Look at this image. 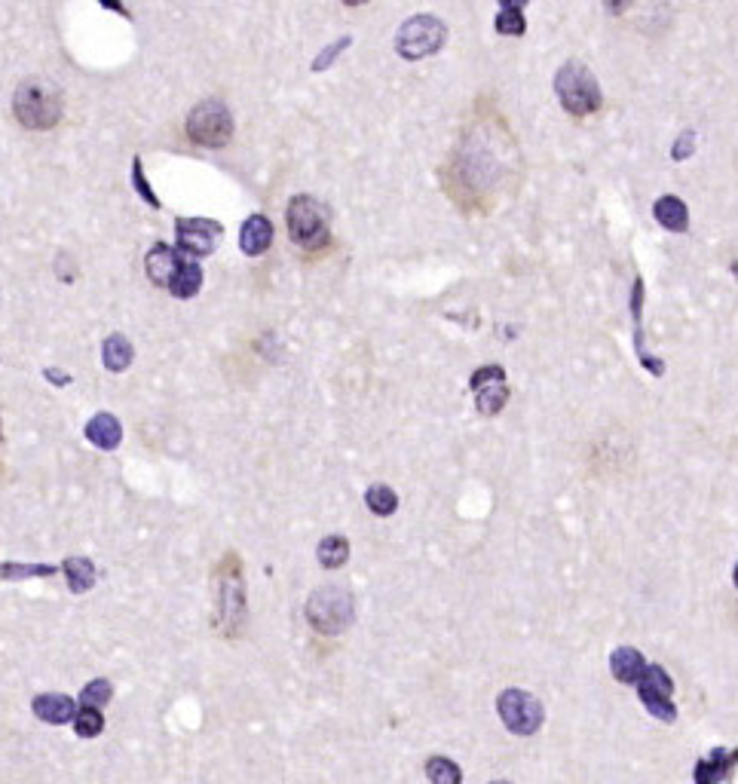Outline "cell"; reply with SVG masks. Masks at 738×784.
<instances>
[{
    "label": "cell",
    "mask_w": 738,
    "mask_h": 784,
    "mask_svg": "<svg viewBox=\"0 0 738 784\" xmlns=\"http://www.w3.org/2000/svg\"><path fill=\"white\" fill-rule=\"evenodd\" d=\"M215 628L233 641L245 628V582H242V561L236 552H227L215 573Z\"/></svg>",
    "instance_id": "cell-1"
},
{
    "label": "cell",
    "mask_w": 738,
    "mask_h": 784,
    "mask_svg": "<svg viewBox=\"0 0 738 784\" xmlns=\"http://www.w3.org/2000/svg\"><path fill=\"white\" fill-rule=\"evenodd\" d=\"M13 114H16L19 126H25V129H34V132L56 129L65 114L62 92L46 80H25L13 92Z\"/></svg>",
    "instance_id": "cell-2"
},
{
    "label": "cell",
    "mask_w": 738,
    "mask_h": 784,
    "mask_svg": "<svg viewBox=\"0 0 738 784\" xmlns=\"http://www.w3.org/2000/svg\"><path fill=\"white\" fill-rule=\"evenodd\" d=\"M307 622L313 625V631L325 634V637H334V634H343L353 619H356V601H353V592L343 585H322L316 592L307 598Z\"/></svg>",
    "instance_id": "cell-3"
},
{
    "label": "cell",
    "mask_w": 738,
    "mask_h": 784,
    "mask_svg": "<svg viewBox=\"0 0 738 784\" xmlns=\"http://www.w3.org/2000/svg\"><path fill=\"white\" fill-rule=\"evenodd\" d=\"M285 224H288V236L294 245L313 252V249H325L331 242V227H328V209L310 193H298L291 196V203L285 209Z\"/></svg>",
    "instance_id": "cell-4"
},
{
    "label": "cell",
    "mask_w": 738,
    "mask_h": 784,
    "mask_svg": "<svg viewBox=\"0 0 738 784\" xmlns=\"http://www.w3.org/2000/svg\"><path fill=\"white\" fill-rule=\"evenodd\" d=\"M555 92L561 98V108L570 117H592L601 111V86L595 74L588 71L582 62H564L561 71L555 74Z\"/></svg>",
    "instance_id": "cell-5"
},
{
    "label": "cell",
    "mask_w": 738,
    "mask_h": 784,
    "mask_svg": "<svg viewBox=\"0 0 738 784\" xmlns=\"http://www.w3.org/2000/svg\"><path fill=\"white\" fill-rule=\"evenodd\" d=\"M233 129H236L233 114L221 98H206V102H200L187 114V123H184L187 138L200 147H209V151L227 147L233 141Z\"/></svg>",
    "instance_id": "cell-6"
},
{
    "label": "cell",
    "mask_w": 738,
    "mask_h": 784,
    "mask_svg": "<svg viewBox=\"0 0 738 784\" xmlns=\"http://www.w3.org/2000/svg\"><path fill=\"white\" fill-rule=\"evenodd\" d=\"M448 40V28L435 16H411L399 34H396V49L399 56L408 62H420L426 56H435Z\"/></svg>",
    "instance_id": "cell-7"
},
{
    "label": "cell",
    "mask_w": 738,
    "mask_h": 784,
    "mask_svg": "<svg viewBox=\"0 0 738 784\" xmlns=\"http://www.w3.org/2000/svg\"><path fill=\"white\" fill-rule=\"evenodd\" d=\"M497 711H500V720L506 723V729L512 735H536L539 726L546 720V711H543V702H539L533 693L527 690H503L500 699H497Z\"/></svg>",
    "instance_id": "cell-8"
},
{
    "label": "cell",
    "mask_w": 738,
    "mask_h": 784,
    "mask_svg": "<svg viewBox=\"0 0 738 784\" xmlns=\"http://www.w3.org/2000/svg\"><path fill=\"white\" fill-rule=\"evenodd\" d=\"M634 686H637V699L644 702V708L656 720H662V723H674L677 720V705L671 702L674 680H671V674L662 665L647 662V671L641 674V680H637Z\"/></svg>",
    "instance_id": "cell-9"
},
{
    "label": "cell",
    "mask_w": 738,
    "mask_h": 784,
    "mask_svg": "<svg viewBox=\"0 0 738 784\" xmlns=\"http://www.w3.org/2000/svg\"><path fill=\"white\" fill-rule=\"evenodd\" d=\"M224 236V227L212 218H178L175 221V249L187 258H209Z\"/></svg>",
    "instance_id": "cell-10"
},
{
    "label": "cell",
    "mask_w": 738,
    "mask_h": 784,
    "mask_svg": "<svg viewBox=\"0 0 738 784\" xmlns=\"http://www.w3.org/2000/svg\"><path fill=\"white\" fill-rule=\"evenodd\" d=\"M469 386L475 392V408L481 417H497L509 405V383L506 371L500 365H484L469 377Z\"/></svg>",
    "instance_id": "cell-11"
},
{
    "label": "cell",
    "mask_w": 738,
    "mask_h": 784,
    "mask_svg": "<svg viewBox=\"0 0 738 784\" xmlns=\"http://www.w3.org/2000/svg\"><path fill=\"white\" fill-rule=\"evenodd\" d=\"M184 252H178L175 245H166V242H157L151 252L144 255V273H147V279H151L154 285H160V288H169L172 285V279L178 276V270H181V264H184Z\"/></svg>",
    "instance_id": "cell-12"
},
{
    "label": "cell",
    "mask_w": 738,
    "mask_h": 784,
    "mask_svg": "<svg viewBox=\"0 0 738 784\" xmlns=\"http://www.w3.org/2000/svg\"><path fill=\"white\" fill-rule=\"evenodd\" d=\"M738 766V748H714L711 754H705L696 769H693V778L699 784H717V781H729L732 772Z\"/></svg>",
    "instance_id": "cell-13"
},
{
    "label": "cell",
    "mask_w": 738,
    "mask_h": 784,
    "mask_svg": "<svg viewBox=\"0 0 738 784\" xmlns=\"http://www.w3.org/2000/svg\"><path fill=\"white\" fill-rule=\"evenodd\" d=\"M631 316H634V347H637V359H641V365L650 371V374H656V377H662L665 374V362L662 359H653L647 350H644V279L637 276L634 279V288H631Z\"/></svg>",
    "instance_id": "cell-14"
},
{
    "label": "cell",
    "mask_w": 738,
    "mask_h": 784,
    "mask_svg": "<svg viewBox=\"0 0 738 784\" xmlns=\"http://www.w3.org/2000/svg\"><path fill=\"white\" fill-rule=\"evenodd\" d=\"M273 245V224L267 215H249L239 230V249L242 255H249V258H261L267 249Z\"/></svg>",
    "instance_id": "cell-15"
},
{
    "label": "cell",
    "mask_w": 738,
    "mask_h": 784,
    "mask_svg": "<svg viewBox=\"0 0 738 784\" xmlns=\"http://www.w3.org/2000/svg\"><path fill=\"white\" fill-rule=\"evenodd\" d=\"M31 711L37 720L49 723V726H65L74 720L77 714V702L65 693H43L31 702Z\"/></svg>",
    "instance_id": "cell-16"
},
{
    "label": "cell",
    "mask_w": 738,
    "mask_h": 784,
    "mask_svg": "<svg viewBox=\"0 0 738 784\" xmlns=\"http://www.w3.org/2000/svg\"><path fill=\"white\" fill-rule=\"evenodd\" d=\"M86 441L98 451H117L120 441H123V426L114 414L108 411H98L89 423H86Z\"/></svg>",
    "instance_id": "cell-17"
},
{
    "label": "cell",
    "mask_w": 738,
    "mask_h": 784,
    "mask_svg": "<svg viewBox=\"0 0 738 784\" xmlns=\"http://www.w3.org/2000/svg\"><path fill=\"white\" fill-rule=\"evenodd\" d=\"M653 218L665 230H671V233H686V230H690V209H686V203L680 200V196H674V193L659 196L656 206H653Z\"/></svg>",
    "instance_id": "cell-18"
},
{
    "label": "cell",
    "mask_w": 738,
    "mask_h": 784,
    "mask_svg": "<svg viewBox=\"0 0 738 784\" xmlns=\"http://www.w3.org/2000/svg\"><path fill=\"white\" fill-rule=\"evenodd\" d=\"M647 671V659L641 656V650H634V647H619L613 650L610 656V674L625 683V686H634L637 680H641V674Z\"/></svg>",
    "instance_id": "cell-19"
},
{
    "label": "cell",
    "mask_w": 738,
    "mask_h": 784,
    "mask_svg": "<svg viewBox=\"0 0 738 784\" xmlns=\"http://www.w3.org/2000/svg\"><path fill=\"white\" fill-rule=\"evenodd\" d=\"M200 288H203V267L196 264V258H184V264H181L178 276L172 279L169 291L175 294L178 301H187V298H196Z\"/></svg>",
    "instance_id": "cell-20"
},
{
    "label": "cell",
    "mask_w": 738,
    "mask_h": 784,
    "mask_svg": "<svg viewBox=\"0 0 738 784\" xmlns=\"http://www.w3.org/2000/svg\"><path fill=\"white\" fill-rule=\"evenodd\" d=\"M102 359H105V368L114 371V374H123L132 359H135V350H132V343L126 334H111L105 340V347H102Z\"/></svg>",
    "instance_id": "cell-21"
},
{
    "label": "cell",
    "mask_w": 738,
    "mask_h": 784,
    "mask_svg": "<svg viewBox=\"0 0 738 784\" xmlns=\"http://www.w3.org/2000/svg\"><path fill=\"white\" fill-rule=\"evenodd\" d=\"M62 573H65V579H68V588H71L74 595H83V592H89V588H92V582H95V564H92L89 558H80V555L68 558V561L62 564Z\"/></svg>",
    "instance_id": "cell-22"
},
{
    "label": "cell",
    "mask_w": 738,
    "mask_h": 784,
    "mask_svg": "<svg viewBox=\"0 0 738 784\" xmlns=\"http://www.w3.org/2000/svg\"><path fill=\"white\" fill-rule=\"evenodd\" d=\"M316 558L325 570H337L350 561V543H347V536H340V533H331L325 536L319 549H316Z\"/></svg>",
    "instance_id": "cell-23"
},
{
    "label": "cell",
    "mask_w": 738,
    "mask_h": 784,
    "mask_svg": "<svg viewBox=\"0 0 738 784\" xmlns=\"http://www.w3.org/2000/svg\"><path fill=\"white\" fill-rule=\"evenodd\" d=\"M365 506L377 515V518H389L392 512L399 509V494L389 484H371L365 490Z\"/></svg>",
    "instance_id": "cell-24"
},
{
    "label": "cell",
    "mask_w": 738,
    "mask_h": 784,
    "mask_svg": "<svg viewBox=\"0 0 738 784\" xmlns=\"http://www.w3.org/2000/svg\"><path fill=\"white\" fill-rule=\"evenodd\" d=\"M31 576H56L53 564H16V561H4L0 564V579L4 582H19V579H31Z\"/></svg>",
    "instance_id": "cell-25"
},
{
    "label": "cell",
    "mask_w": 738,
    "mask_h": 784,
    "mask_svg": "<svg viewBox=\"0 0 738 784\" xmlns=\"http://www.w3.org/2000/svg\"><path fill=\"white\" fill-rule=\"evenodd\" d=\"M74 732L80 735V739H95V735H102V729H105V714H102V708H77V714H74Z\"/></svg>",
    "instance_id": "cell-26"
},
{
    "label": "cell",
    "mask_w": 738,
    "mask_h": 784,
    "mask_svg": "<svg viewBox=\"0 0 738 784\" xmlns=\"http://www.w3.org/2000/svg\"><path fill=\"white\" fill-rule=\"evenodd\" d=\"M114 699V686L108 677H95L83 686V693H80V705L83 708H105L108 702Z\"/></svg>",
    "instance_id": "cell-27"
},
{
    "label": "cell",
    "mask_w": 738,
    "mask_h": 784,
    "mask_svg": "<svg viewBox=\"0 0 738 784\" xmlns=\"http://www.w3.org/2000/svg\"><path fill=\"white\" fill-rule=\"evenodd\" d=\"M426 778L435 781V784H460L463 781V772L454 760L448 757H429L426 760Z\"/></svg>",
    "instance_id": "cell-28"
},
{
    "label": "cell",
    "mask_w": 738,
    "mask_h": 784,
    "mask_svg": "<svg viewBox=\"0 0 738 784\" xmlns=\"http://www.w3.org/2000/svg\"><path fill=\"white\" fill-rule=\"evenodd\" d=\"M132 187H135V193L141 196V200L151 206V209H160L163 203L157 200V193H154V187L147 184V178H144V169H141V157H135L132 160Z\"/></svg>",
    "instance_id": "cell-29"
},
{
    "label": "cell",
    "mask_w": 738,
    "mask_h": 784,
    "mask_svg": "<svg viewBox=\"0 0 738 784\" xmlns=\"http://www.w3.org/2000/svg\"><path fill=\"white\" fill-rule=\"evenodd\" d=\"M524 28H527V22H524V13H521V10H500V16H497V31H500V34H506V37H521Z\"/></svg>",
    "instance_id": "cell-30"
},
{
    "label": "cell",
    "mask_w": 738,
    "mask_h": 784,
    "mask_svg": "<svg viewBox=\"0 0 738 784\" xmlns=\"http://www.w3.org/2000/svg\"><path fill=\"white\" fill-rule=\"evenodd\" d=\"M343 46H350V37H343V40L331 43V46L325 49V53H322V56H319V59L313 62V71H325V68H328V65H331V62H334V59L340 56V49H343Z\"/></svg>",
    "instance_id": "cell-31"
},
{
    "label": "cell",
    "mask_w": 738,
    "mask_h": 784,
    "mask_svg": "<svg viewBox=\"0 0 738 784\" xmlns=\"http://www.w3.org/2000/svg\"><path fill=\"white\" fill-rule=\"evenodd\" d=\"M693 141H696V135H693V132H683V135L677 138V144H674L671 157H674V160H686V157H690V154L696 151V147H693Z\"/></svg>",
    "instance_id": "cell-32"
},
{
    "label": "cell",
    "mask_w": 738,
    "mask_h": 784,
    "mask_svg": "<svg viewBox=\"0 0 738 784\" xmlns=\"http://www.w3.org/2000/svg\"><path fill=\"white\" fill-rule=\"evenodd\" d=\"M604 7H607V13H613V16H622V13L631 7V0H604Z\"/></svg>",
    "instance_id": "cell-33"
},
{
    "label": "cell",
    "mask_w": 738,
    "mask_h": 784,
    "mask_svg": "<svg viewBox=\"0 0 738 784\" xmlns=\"http://www.w3.org/2000/svg\"><path fill=\"white\" fill-rule=\"evenodd\" d=\"M43 374H46L49 383H56V386H68V383H71V377H68V374H59L56 368H46Z\"/></svg>",
    "instance_id": "cell-34"
},
{
    "label": "cell",
    "mask_w": 738,
    "mask_h": 784,
    "mask_svg": "<svg viewBox=\"0 0 738 784\" xmlns=\"http://www.w3.org/2000/svg\"><path fill=\"white\" fill-rule=\"evenodd\" d=\"M98 4H102V7H108V10H114V13H120L123 19H129V10L120 4V0H98Z\"/></svg>",
    "instance_id": "cell-35"
},
{
    "label": "cell",
    "mask_w": 738,
    "mask_h": 784,
    "mask_svg": "<svg viewBox=\"0 0 738 784\" xmlns=\"http://www.w3.org/2000/svg\"><path fill=\"white\" fill-rule=\"evenodd\" d=\"M524 4H527V0H500L503 10H524Z\"/></svg>",
    "instance_id": "cell-36"
},
{
    "label": "cell",
    "mask_w": 738,
    "mask_h": 784,
    "mask_svg": "<svg viewBox=\"0 0 738 784\" xmlns=\"http://www.w3.org/2000/svg\"><path fill=\"white\" fill-rule=\"evenodd\" d=\"M343 4H347V7H362V4H368V0H343Z\"/></svg>",
    "instance_id": "cell-37"
},
{
    "label": "cell",
    "mask_w": 738,
    "mask_h": 784,
    "mask_svg": "<svg viewBox=\"0 0 738 784\" xmlns=\"http://www.w3.org/2000/svg\"><path fill=\"white\" fill-rule=\"evenodd\" d=\"M732 582H735V588H738V564H735V570H732Z\"/></svg>",
    "instance_id": "cell-38"
}]
</instances>
